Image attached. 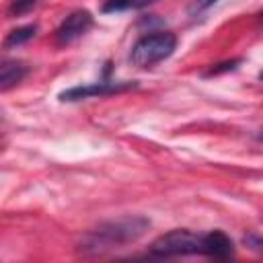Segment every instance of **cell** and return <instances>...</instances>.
Returning <instances> with one entry per match:
<instances>
[{"instance_id": "cell-1", "label": "cell", "mask_w": 263, "mask_h": 263, "mask_svg": "<svg viewBox=\"0 0 263 263\" xmlns=\"http://www.w3.org/2000/svg\"><path fill=\"white\" fill-rule=\"evenodd\" d=\"M148 228H150V220L144 216H121L115 220H107L95 226L92 230H88L80 238L78 251L95 255V253L119 249L123 245L136 242Z\"/></svg>"}, {"instance_id": "cell-2", "label": "cell", "mask_w": 263, "mask_h": 263, "mask_svg": "<svg viewBox=\"0 0 263 263\" xmlns=\"http://www.w3.org/2000/svg\"><path fill=\"white\" fill-rule=\"evenodd\" d=\"M177 47V37L171 31H156L140 37L129 53V60L138 68H150L162 60H166Z\"/></svg>"}, {"instance_id": "cell-3", "label": "cell", "mask_w": 263, "mask_h": 263, "mask_svg": "<svg viewBox=\"0 0 263 263\" xmlns=\"http://www.w3.org/2000/svg\"><path fill=\"white\" fill-rule=\"evenodd\" d=\"M150 255L154 257H179V255H203V234L189 230H171L158 236L150 245Z\"/></svg>"}, {"instance_id": "cell-4", "label": "cell", "mask_w": 263, "mask_h": 263, "mask_svg": "<svg viewBox=\"0 0 263 263\" xmlns=\"http://www.w3.org/2000/svg\"><path fill=\"white\" fill-rule=\"evenodd\" d=\"M138 82L134 80H109V78H103L99 82H92V84H86V86H72L68 90H62L58 95L60 101L64 103H72V101H82V99H90V97H109V95H117V92H125L129 88H136Z\"/></svg>"}, {"instance_id": "cell-5", "label": "cell", "mask_w": 263, "mask_h": 263, "mask_svg": "<svg viewBox=\"0 0 263 263\" xmlns=\"http://www.w3.org/2000/svg\"><path fill=\"white\" fill-rule=\"evenodd\" d=\"M90 27H92V14L88 10H74L58 27L55 41H58V45H70L76 39H80Z\"/></svg>"}, {"instance_id": "cell-6", "label": "cell", "mask_w": 263, "mask_h": 263, "mask_svg": "<svg viewBox=\"0 0 263 263\" xmlns=\"http://www.w3.org/2000/svg\"><path fill=\"white\" fill-rule=\"evenodd\" d=\"M203 255L224 261L234 255V245L222 230H212L203 234Z\"/></svg>"}, {"instance_id": "cell-7", "label": "cell", "mask_w": 263, "mask_h": 263, "mask_svg": "<svg viewBox=\"0 0 263 263\" xmlns=\"http://www.w3.org/2000/svg\"><path fill=\"white\" fill-rule=\"evenodd\" d=\"M29 74V66L21 60H4L0 62V92L14 88Z\"/></svg>"}, {"instance_id": "cell-8", "label": "cell", "mask_w": 263, "mask_h": 263, "mask_svg": "<svg viewBox=\"0 0 263 263\" xmlns=\"http://www.w3.org/2000/svg\"><path fill=\"white\" fill-rule=\"evenodd\" d=\"M35 35H37V25H23V27H16V29H12V31L6 35L2 47H4V49L18 47V45L31 41Z\"/></svg>"}, {"instance_id": "cell-9", "label": "cell", "mask_w": 263, "mask_h": 263, "mask_svg": "<svg viewBox=\"0 0 263 263\" xmlns=\"http://www.w3.org/2000/svg\"><path fill=\"white\" fill-rule=\"evenodd\" d=\"M150 2H152V0H105V4L101 6V10H103L105 14H109V12H123V10L148 6Z\"/></svg>"}, {"instance_id": "cell-10", "label": "cell", "mask_w": 263, "mask_h": 263, "mask_svg": "<svg viewBox=\"0 0 263 263\" xmlns=\"http://www.w3.org/2000/svg\"><path fill=\"white\" fill-rule=\"evenodd\" d=\"M240 62H242L240 58H234V60H226V62H220V64H212L203 72V76H218V74H224V72H232L240 66Z\"/></svg>"}, {"instance_id": "cell-11", "label": "cell", "mask_w": 263, "mask_h": 263, "mask_svg": "<svg viewBox=\"0 0 263 263\" xmlns=\"http://www.w3.org/2000/svg\"><path fill=\"white\" fill-rule=\"evenodd\" d=\"M39 0H12L8 6V16H21L25 12H29L31 8H35Z\"/></svg>"}, {"instance_id": "cell-12", "label": "cell", "mask_w": 263, "mask_h": 263, "mask_svg": "<svg viewBox=\"0 0 263 263\" xmlns=\"http://www.w3.org/2000/svg\"><path fill=\"white\" fill-rule=\"evenodd\" d=\"M218 0H195L191 6H189V12L195 16V14H199V12H203V10H208L210 6H214Z\"/></svg>"}, {"instance_id": "cell-13", "label": "cell", "mask_w": 263, "mask_h": 263, "mask_svg": "<svg viewBox=\"0 0 263 263\" xmlns=\"http://www.w3.org/2000/svg\"><path fill=\"white\" fill-rule=\"evenodd\" d=\"M245 245L251 247V249H255V251H261V238H259V234H255V232L247 234L245 236Z\"/></svg>"}, {"instance_id": "cell-14", "label": "cell", "mask_w": 263, "mask_h": 263, "mask_svg": "<svg viewBox=\"0 0 263 263\" xmlns=\"http://www.w3.org/2000/svg\"><path fill=\"white\" fill-rule=\"evenodd\" d=\"M2 136H4V121H2V117H0V140H2Z\"/></svg>"}]
</instances>
